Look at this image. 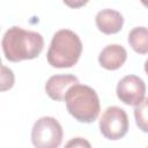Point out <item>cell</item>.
<instances>
[{"label": "cell", "instance_id": "10", "mask_svg": "<svg viewBox=\"0 0 148 148\" xmlns=\"http://www.w3.org/2000/svg\"><path fill=\"white\" fill-rule=\"evenodd\" d=\"M128 44L139 54L148 53V28H133L128 34Z\"/></svg>", "mask_w": 148, "mask_h": 148}, {"label": "cell", "instance_id": "3", "mask_svg": "<svg viewBox=\"0 0 148 148\" xmlns=\"http://www.w3.org/2000/svg\"><path fill=\"white\" fill-rule=\"evenodd\" d=\"M67 111L80 123H92L97 119L101 104L97 92L89 86L76 83L72 86L65 96Z\"/></svg>", "mask_w": 148, "mask_h": 148}, {"label": "cell", "instance_id": "9", "mask_svg": "<svg viewBox=\"0 0 148 148\" xmlns=\"http://www.w3.org/2000/svg\"><path fill=\"white\" fill-rule=\"evenodd\" d=\"M95 23L98 30L105 35H113L121 30L124 24L123 15L114 9H102L96 14Z\"/></svg>", "mask_w": 148, "mask_h": 148}, {"label": "cell", "instance_id": "12", "mask_svg": "<svg viewBox=\"0 0 148 148\" xmlns=\"http://www.w3.org/2000/svg\"><path fill=\"white\" fill-rule=\"evenodd\" d=\"M2 74H1V90H8L14 86V74L13 71L6 66H1Z\"/></svg>", "mask_w": 148, "mask_h": 148}, {"label": "cell", "instance_id": "13", "mask_svg": "<svg viewBox=\"0 0 148 148\" xmlns=\"http://www.w3.org/2000/svg\"><path fill=\"white\" fill-rule=\"evenodd\" d=\"M62 1L69 8H81L86 6L89 0H62Z\"/></svg>", "mask_w": 148, "mask_h": 148}, {"label": "cell", "instance_id": "14", "mask_svg": "<svg viewBox=\"0 0 148 148\" xmlns=\"http://www.w3.org/2000/svg\"><path fill=\"white\" fill-rule=\"evenodd\" d=\"M66 146H67V147H71V146H74V147H83V146L90 147V143H89L88 141L83 140L82 138H75V139L71 140Z\"/></svg>", "mask_w": 148, "mask_h": 148}, {"label": "cell", "instance_id": "8", "mask_svg": "<svg viewBox=\"0 0 148 148\" xmlns=\"http://www.w3.org/2000/svg\"><path fill=\"white\" fill-rule=\"evenodd\" d=\"M126 59L127 51L119 44H110L105 46L98 56L99 65L108 71H116L120 68L125 64Z\"/></svg>", "mask_w": 148, "mask_h": 148}, {"label": "cell", "instance_id": "5", "mask_svg": "<svg viewBox=\"0 0 148 148\" xmlns=\"http://www.w3.org/2000/svg\"><path fill=\"white\" fill-rule=\"evenodd\" d=\"M99 131L109 140L124 138L128 131V117L125 110L114 105L106 108L99 119Z\"/></svg>", "mask_w": 148, "mask_h": 148}, {"label": "cell", "instance_id": "16", "mask_svg": "<svg viewBox=\"0 0 148 148\" xmlns=\"http://www.w3.org/2000/svg\"><path fill=\"white\" fill-rule=\"evenodd\" d=\"M141 2H142V5L145 6V7H147L148 8V0H140Z\"/></svg>", "mask_w": 148, "mask_h": 148}, {"label": "cell", "instance_id": "4", "mask_svg": "<svg viewBox=\"0 0 148 148\" xmlns=\"http://www.w3.org/2000/svg\"><path fill=\"white\" fill-rule=\"evenodd\" d=\"M62 127L53 117H42L32 126L31 141L37 148H57L62 141Z\"/></svg>", "mask_w": 148, "mask_h": 148}, {"label": "cell", "instance_id": "15", "mask_svg": "<svg viewBox=\"0 0 148 148\" xmlns=\"http://www.w3.org/2000/svg\"><path fill=\"white\" fill-rule=\"evenodd\" d=\"M145 72H146L147 75H148V59H147L146 62H145Z\"/></svg>", "mask_w": 148, "mask_h": 148}, {"label": "cell", "instance_id": "2", "mask_svg": "<svg viewBox=\"0 0 148 148\" xmlns=\"http://www.w3.org/2000/svg\"><path fill=\"white\" fill-rule=\"evenodd\" d=\"M82 53L80 37L69 29L58 30L50 43L46 59L49 65L56 68L73 67Z\"/></svg>", "mask_w": 148, "mask_h": 148}, {"label": "cell", "instance_id": "6", "mask_svg": "<svg viewBox=\"0 0 148 148\" xmlns=\"http://www.w3.org/2000/svg\"><path fill=\"white\" fill-rule=\"evenodd\" d=\"M117 97L126 105L135 106L141 103L146 95V84L136 75H126L117 84Z\"/></svg>", "mask_w": 148, "mask_h": 148}, {"label": "cell", "instance_id": "7", "mask_svg": "<svg viewBox=\"0 0 148 148\" xmlns=\"http://www.w3.org/2000/svg\"><path fill=\"white\" fill-rule=\"evenodd\" d=\"M76 83H79V80L72 74L52 75L45 83V91L51 99L64 101L67 90Z\"/></svg>", "mask_w": 148, "mask_h": 148}, {"label": "cell", "instance_id": "11", "mask_svg": "<svg viewBox=\"0 0 148 148\" xmlns=\"http://www.w3.org/2000/svg\"><path fill=\"white\" fill-rule=\"evenodd\" d=\"M134 118L139 130L148 133V97L134 106Z\"/></svg>", "mask_w": 148, "mask_h": 148}, {"label": "cell", "instance_id": "1", "mask_svg": "<svg viewBox=\"0 0 148 148\" xmlns=\"http://www.w3.org/2000/svg\"><path fill=\"white\" fill-rule=\"evenodd\" d=\"M5 58L12 62L37 58L44 47V38L39 32L20 27L9 28L1 42Z\"/></svg>", "mask_w": 148, "mask_h": 148}]
</instances>
